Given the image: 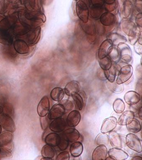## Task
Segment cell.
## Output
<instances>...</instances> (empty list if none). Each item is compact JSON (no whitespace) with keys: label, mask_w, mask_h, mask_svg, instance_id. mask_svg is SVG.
Segmentation results:
<instances>
[{"label":"cell","mask_w":142,"mask_h":160,"mask_svg":"<svg viewBox=\"0 0 142 160\" xmlns=\"http://www.w3.org/2000/svg\"><path fill=\"white\" fill-rule=\"evenodd\" d=\"M126 145L138 153L142 151V145L140 139L134 133H129L126 136Z\"/></svg>","instance_id":"obj_1"},{"label":"cell","mask_w":142,"mask_h":160,"mask_svg":"<svg viewBox=\"0 0 142 160\" xmlns=\"http://www.w3.org/2000/svg\"><path fill=\"white\" fill-rule=\"evenodd\" d=\"M133 73V68L131 65H127L123 66L118 72L116 82L118 84L125 83L131 78Z\"/></svg>","instance_id":"obj_2"},{"label":"cell","mask_w":142,"mask_h":160,"mask_svg":"<svg viewBox=\"0 0 142 160\" xmlns=\"http://www.w3.org/2000/svg\"><path fill=\"white\" fill-rule=\"evenodd\" d=\"M0 125L4 129L8 132H13L16 131L14 121L10 116L7 114L0 115Z\"/></svg>","instance_id":"obj_3"},{"label":"cell","mask_w":142,"mask_h":160,"mask_svg":"<svg viewBox=\"0 0 142 160\" xmlns=\"http://www.w3.org/2000/svg\"><path fill=\"white\" fill-rule=\"evenodd\" d=\"M66 113L65 108L60 101L51 108L48 112V118L50 120H54L61 118Z\"/></svg>","instance_id":"obj_4"},{"label":"cell","mask_w":142,"mask_h":160,"mask_svg":"<svg viewBox=\"0 0 142 160\" xmlns=\"http://www.w3.org/2000/svg\"><path fill=\"white\" fill-rule=\"evenodd\" d=\"M117 123V118L114 116L105 119L102 123L101 132L106 133L111 132L116 127Z\"/></svg>","instance_id":"obj_5"},{"label":"cell","mask_w":142,"mask_h":160,"mask_svg":"<svg viewBox=\"0 0 142 160\" xmlns=\"http://www.w3.org/2000/svg\"><path fill=\"white\" fill-rule=\"evenodd\" d=\"M50 101L48 96H44L40 101L37 106V112L40 117L46 116L50 110Z\"/></svg>","instance_id":"obj_6"},{"label":"cell","mask_w":142,"mask_h":160,"mask_svg":"<svg viewBox=\"0 0 142 160\" xmlns=\"http://www.w3.org/2000/svg\"><path fill=\"white\" fill-rule=\"evenodd\" d=\"M67 122L66 120L61 118L54 119L49 125L51 131L55 132H60L65 129Z\"/></svg>","instance_id":"obj_7"},{"label":"cell","mask_w":142,"mask_h":160,"mask_svg":"<svg viewBox=\"0 0 142 160\" xmlns=\"http://www.w3.org/2000/svg\"><path fill=\"white\" fill-rule=\"evenodd\" d=\"M81 120V115L77 110L71 111L67 116L66 122L70 127L74 128L78 126Z\"/></svg>","instance_id":"obj_8"},{"label":"cell","mask_w":142,"mask_h":160,"mask_svg":"<svg viewBox=\"0 0 142 160\" xmlns=\"http://www.w3.org/2000/svg\"><path fill=\"white\" fill-rule=\"evenodd\" d=\"M124 99L126 103L130 106L137 104L141 99V96L136 91H130L126 92Z\"/></svg>","instance_id":"obj_9"},{"label":"cell","mask_w":142,"mask_h":160,"mask_svg":"<svg viewBox=\"0 0 142 160\" xmlns=\"http://www.w3.org/2000/svg\"><path fill=\"white\" fill-rule=\"evenodd\" d=\"M81 89V86L78 81H71L68 82L64 88L65 93L67 96H72L78 93Z\"/></svg>","instance_id":"obj_10"},{"label":"cell","mask_w":142,"mask_h":160,"mask_svg":"<svg viewBox=\"0 0 142 160\" xmlns=\"http://www.w3.org/2000/svg\"><path fill=\"white\" fill-rule=\"evenodd\" d=\"M120 68L116 63H112L110 68L108 70L104 71V73L105 78L110 82H114L115 81L116 76L118 73Z\"/></svg>","instance_id":"obj_11"},{"label":"cell","mask_w":142,"mask_h":160,"mask_svg":"<svg viewBox=\"0 0 142 160\" xmlns=\"http://www.w3.org/2000/svg\"><path fill=\"white\" fill-rule=\"evenodd\" d=\"M108 156L113 158L114 160H124L127 159L128 157V155L125 151L120 148H111L108 152Z\"/></svg>","instance_id":"obj_12"},{"label":"cell","mask_w":142,"mask_h":160,"mask_svg":"<svg viewBox=\"0 0 142 160\" xmlns=\"http://www.w3.org/2000/svg\"><path fill=\"white\" fill-rule=\"evenodd\" d=\"M108 153L106 147L104 146H98L93 151L92 159L93 160H105Z\"/></svg>","instance_id":"obj_13"},{"label":"cell","mask_w":142,"mask_h":160,"mask_svg":"<svg viewBox=\"0 0 142 160\" xmlns=\"http://www.w3.org/2000/svg\"><path fill=\"white\" fill-rule=\"evenodd\" d=\"M126 136L121 134L113 136L110 139V142L112 147L115 148H122L125 147Z\"/></svg>","instance_id":"obj_14"},{"label":"cell","mask_w":142,"mask_h":160,"mask_svg":"<svg viewBox=\"0 0 142 160\" xmlns=\"http://www.w3.org/2000/svg\"><path fill=\"white\" fill-rule=\"evenodd\" d=\"M63 135L70 142H76L79 139L80 137L79 131L76 129L73 128L66 130Z\"/></svg>","instance_id":"obj_15"},{"label":"cell","mask_w":142,"mask_h":160,"mask_svg":"<svg viewBox=\"0 0 142 160\" xmlns=\"http://www.w3.org/2000/svg\"><path fill=\"white\" fill-rule=\"evenodd\" d=\"M120 116L117 123L120 126H126L130 121L135 118L134 112L131 111H123Z\"/></svg>","instance_id":"obj_16"},{"label":"cell","mask_w":142,"mask_h":160,"mask_svg":"<svg viewBox=\"0 0 142 160\" xmlns=\"http://www.w3.org/2000/svg\"><path fill=\"white\" fill-rule=\"evenodd\" d=\"M83 144L79 141H76L72 143L70 148V152L73 157H78L83 152Z\"/></svg>","instance_id":"obj_17"},{"label":"cell","mask_w":142,"mask_h":160,"mask_svg":"<svg viewBox=\"0 0 142 160\" xmlns=\"http://www.w3.org/2000/svg\"><path fill=\"white\" fill-rule=\"evenodd\" d=\"M61 136L56 132H52L48 134L45 138V142L47 144L52 146L56 147L58 146L60 141Z\"/></svg>","instance_id":"obj_18"},{"label":"cell","mask_w":142,"mask_h":160,"mask_svg":"<svg viewBox=\"0 0 142 160\" xmlns=\"http://www.w3.org/2000/svg\"><path fill=\"white\" fill-rule=\"evenodd\" d=\"M126 126L128 131L132 133H137L141 130V125L140 122L135 118L132 119Z\"/></svg>","instance_id":"obj_19"},{"label":"cell","mask_w":142,"mask_h":160,"mask_svg":"<svg viewBox=\"0 0 142 160\" xmlns=\"http://www.w3.org/2000/svg\"><path fill=\"white\" fill-rule=\"evenodd\" d=\"M65 94L63 88L60 87H56L51 91L50 96L53 101L60 102L63 99Z\"/></svg>","instance_id":"obj_20"},{"label":"cell","mask_w":142,"mask_h":160,"mask_svg":"<svg viewBox=\"0 0 142 160\" xmlns=\"http://www.w3.org/2000/svg\"><path fill=\"white\" fill-rule=\"evenodd\" d=\"M41 153L42 157L47 158V160H51L55 155V152L53 147L47 144L42 148Z\"/></svg>","instance_id":"obj_21"},{"label":"cell","mask_w":142,"mask_h":160,"mask_svg":"<svg viewBox=\"0 0 142 160\" xmlns=\"http://www.w3.org/2000/svg\"><path fill=\"white\" fill-rule=\"evenodd\" d=\"M13 135L10 132H6L0 134V146L4 147L12 142Z\"/></svg>","instance_id":"obj_22"},{"label":"cell","mask_w":142,"mask_h":160,"mask_svg":"<svg viewBox=\"0 0 142 160\" xmlns=\"http://www.w3.org/2000/svg\"><path fill=\"white\" fill-rule=\"evenodd\" d=\"M109 136L105 133L99 134L95 139L96 143L98 146H106L109 144Z\"/></svg>","instance_id":"obj_23"},{"label":"cell","mask_w":142,"mask_h":160,"mask_svg":"<svg viewBox=\"0 0 142 160\" xmlns=\"http://www.w3.org/2000/svg\"><path fill=\"white\" fill-rule=\"evenodd\" d=\"M113 108L115 112L118 114L121 113L125 109V105L124 102L120 98H117L113 102Z\"/></svg>","instance_id":"obj_24"},{"label":"cell","mask_w":142,"mask_h":160,"mask_svg":"<svg viewBox=\"0 0 142 160\" xmlns=\"http://www.w3.org/2000/svg\"><path fill=\"white\" fill-rule=\"evenodd\" d=\"M72 97L74 101L75 108L79 111H81L84 105L83 97L78 92L73 95Z\"/></svg>","instance_id":"obj_25"},{"label":"cell","mask_w":142,"mask_h":160,"mask_svg":"<svg viewBox=\"0 0 142 160\" xmlns=\"http://www.w3.org/2000/svg\"><path fill=\"white\" fill-rule=\"evenodd\" d=\"M99 63L102 69L105 71L110 68L112 62L109 56H105L99 58Z\"/></svg>","instance_id":"obj_26"},{"label":"cell","mask_w":142,"mask_h":160,"mask_svg":"<svg viewBox=\"0 0 142 160\" xmlns=\"http://www.w3.org/2000/svg\"><path fill=\"white\" fill-rule=\"evenodd\" d=\"M69 145V141L65 138L64 136H61L60 141L58 145V148L61 151H64L68 148Z\"/></svg>","instance_id":"obj_27"},{"label":"cell","mask_w":142,"mask_h":160,"mask_svg":"<svg viewBox=\"0 0 142 160\" xmlns=\"http://www.w3.org/2000/svg\"><path fill=\"white\" fill-rule=\"evenodd\" d=\"M113 85L112 86H109V89L112 92L115 93H119L123 92L124 88L122 84H118L116 82L114 84V82H112Z\"/></svg>","instance_id":"obj_28"},{"label":"cell","mask_w":142,"mask_h":160,"mask_svg":"<svg viewBox=\"0 0 142 160\" xmlns=\"http://www.w3.org/2000/svg\"><path fill=\"white\" fill-rule=\"evenodd\" d=\"M0 149V159L8 158L12 156V152L10 150L3 147L1 148Z\"/></svg>","instance_id":"obj_29"},{"label":"cell","mask_w":142,"mask_h":160,"mask_svg":"<svg viewBox=\"0 0 142 160\" xmlns=\"http://www.w3.org/2000/svg\"><path fill=\"white\" fill-rule=\"evenodd\" d=\"M65 108L66 113L72 111L73 108V102L68 100H62L60 101Z\"/></svg>","instance_id":"obj_30"},{"label":"cell","mask_w":142,"mask_h":160,"mask_svg":"<svg viewBox=\"0 0 142 160\" xmlns=\"http://www.w3.org/2000/svg\"><path fill=\"white\" fill-rule=\"evenodd\" d=\"M70 155L68 151H63L57 156L56 160H69Z\"/></svg>","instance_id":"obj_31"},{"label":"cell","mask_w":142,"mask_h":160,"mask_svg":"<svg viewBox=\"0 0 142 160\" xmlns=\"http://www.w3.org/2000/svg\"><path fill=\"white\" fill-rule=\"evenodd\" d=\"M40 119L41 127H42V129L43 130L47 129L49 125V122H48L47 117H46V116L40 117Z\"/></svg>","instance_id":"obj_32"},{"label":"cell","mask_w":142,"mask_h":160,"mask_svg":"<svg viewBox=\"0 0 142 160\" xmlns=\"http://www.w3.org/2000/svg\"><path fill=\"white\" fill-rule=\"evenodd\" d=\"M5 111V113L10 116H12L13 114V109L11 105L9 104H6L4 105V107L3 108V112Z\"/></svg>","instance_id":"obj_33"},{"label":"cell","mask_w":142,"mask_h":160,"mask_svg":"<svg viewBox=\"0 0 142 160\" xmlns=\"http://www.w3.org/2000/svg\"><path fill=\"white\" fill-rule=\"evenodd\" d=\"M142 106H141L140 108L138 109V117H139V118L141 120H142Z\"/></svg>","instance_id":"obj_34"},{"label":"cell","mask_w":142,"mask_h":160,"mask_svg":"<svg viewBox=\"0 0 142 160\" xmlns=\"http://www.w3.org/2000/svg\"><path fill=\"white\" fill-rule=\"evenodd\" d=\"M142 159L141 157L139 156H135L132 158V160H141Z\"/></svg>","instance_id":"obj_35"},{"label":"cell","mask_w":142,"mask_h":160,"mask_svg":"<svg viewBox=\"0 0 142 160\" xmlns=\"http://www.w3.org/2000/svg\"><path fill=\"white\" fill-rule=\"evenodd\" d=\"M3 112V107L2 106H0V114Z\"/></svg>","instance_id":"obj_36"},{"label":"cell","mask_w":142,"mask_h":160,"mask_svg":"<svg viewBox=\"0 0 142 160\" xmlns=\"http://www.w3.org/2000/svg\"><path fill=\"white\" fill-rule=\"evenodd\" d=\"M2 126H1V125H0V134H1V132H2Z\"/></svg>","instance_id":"obj_37"},{"label":"cell","mask_w":142,"mask_h":160,"mask_svg":"<svg viewBox=\"0 0 142 160\" xmlns=\"http://www.w3.org/2000/svg\"><path fill=\"white\" fill-rule=\"evenodd\" d=\"M0 151H1V149H0Z\"/></svg>","instance_id":"obj_38"}]
</instances>
